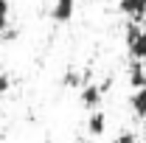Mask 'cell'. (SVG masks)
<instances>
[{
  "mask_svg": "<svg viewBox=\"0 0 146 143\" xmlns=\"http://www.w3.org/2000/svg\"><path fill=\"white\" fill-rule=\"evenodd\" d=\"M127 48H129V56L143 62L146 59V28L135 20L127 25Z\"/></svg>",
  "mask_w": 146,
  "mask_h": 143,
  "instance_id": "obj_1",
  "label": "cell"
},
{
  "mask_svg": "<svg viewBox=\"0 0 146 143\" xmlns=\"http://www.w3.org/2000/svg\"><path fill=\"white\" fill-rule=\"evenodd\" d=\"M101 93H104V90L98 87V84H84V87H82V93H79L82 107L90 109V112H93V109H98V107H101V98H104Z\"/></svg>",
  "mask_w": 146,
  "mask_h": 143,
  "instance_id": "obj_2",
  "label": "cell"
},
{
  "mask_svg": "<svg viewBox=\"0 0 146 143\" xmlns=\"http://www.w3.org/2000/svg\"><path fill=\"white\" fill-rule=\"evenodd\" d=\"M73 11H76V0H56L54 9H51V17H54V23L65 25L73 20Z\"/></svg>",
  "mask_w": 146,
  "mask_h": 143,
  "instance_id": "obj_3",
  "label": "cell"
},
{
  "mask_svg": "<svg viewBox=\"0 0 146 143\" xmlns=\"http://www.w3.org/2000/svg\"><path fill=\"white\" fill-rule=\"evenodd\" d=\"M118 9H121L127 17L138 20V23L146 17V0H121V3H118Z\"/></svg>",
  "mask_w": 146,
  "mask_h": 143,
  "instance_id": "obj_4",
  "label": "cell"
},
{
  "mask_svg": "<svg viewBox=\"0 0 146 143\" xmlns=\"http://www.w3.org/2000/svg\"><path fill=\"white\" fill-rule=\"evenodd\" d=\"M87 132H90L93 138H101V135L107 132V118H104L101 109H93L90 112V118H87Z\"/></svg>",
  "mask_w": 146,
  "mask_h": 143,
  "instance_id": "obj_5",
  "label": "cell"
},
{
  "mask_svg": "<svg viewBox=\"0 0 146 143\" xmlns=\"http://www.w3.org/2000/svg\"><path fill=\"white\" fill-rule=\"evenodd\" d=\"M129 84H132V90L146 87V70H143V62H138V59H135V65L129 68Z\"/></svg>",
  "mask_w": 146,
  "mask_h": 143,
  "instance_id": "obj_6",
  "label": "cell"
},
{
  "mask_svg": "<svg viewBox=\"0 0 146 143\" xmlns=\"http://www.w3.org/2000/svg\"><path fill=\"white\" fill-rule=\"evenodd\" d=\"M129 107H132V112H135L138 118H146V87H141V90H135V93H132Z\"/></svg>",
  "mask_w": 146,
  "mask_h": 143,
  "instance_id": "obj_7",
  "label": "cell"
},
{
  "mask_svg": "<svg viewBox=\"0 0 146 143\" xmlns=\"http://www.w3.org/2000/svg\"><path fill=\"white\" fill-rule=\"evenodd\" d=\"M9 0H0V31H6V25H9Z\"/></svg>",
  "mask_w": 146,
  "mask_h": 143,
  "instance_id": "obj_8",
  "label": "cell"
},
{
  "mask_svg": "<svg viewBox=\"0 0 146 143\" xmlns=\"http://www.w3.org/2000/svg\"><path fill=\"white\" fill-rule=\"evenodd\" d=\"M62 84H65V87H79V73H76V70H68V73H65V79H62Z\"/></svg>",
  "mask_w": 146,
  "mask_h": 143,
  "instance_id": "obj_9",
  "label": "cell"
},
{
  "mask_svg": "<svg viewBox=\"0 0 146 143\" xmlns=\"http://www.w3.org/2000/svg\"><path fill=\"white\" fill-rule=\"evenodd\" d=\"M9 87H11V76H9V73H0V101H3V95L9 93Z\"/></svg>",
  "mask_w": 146,
  "mask_h": 143,
  "instance_id": "obj_10",
  "label": "cell"
},
{
  "mask_svg": "<svg viewBox=\"0 0 146 143\" xmlns=\"http://www.w3.org/2000/svg\"><path fill=\"white\" fill-rule=\"evenodd\" d=\"M115 143H138V138H135L132 132H121V135L115 138Z\"/></svg>",
  "mask_w": 146,
  "mask_h": 143,
  "instance_id": "obj_11",
  "label": "cell"
}]
</instances>
